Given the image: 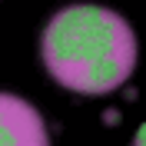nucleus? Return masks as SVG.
Segmentation results:
<instances>
[{"instance_id": "obj_1", "label": "nucleus", "mask_w": 146, "mask_h": 146, "mask_svg": "<svg viewBox=\"0 0 146 146\" xmlns=\"http://www.w3.org/2000/svg\"><path fill=\"white\" fill-rule=\"evenodd\" d=\"M46 73L83 96H103L136 70V33L116 10L70 3L56 10L40 40Z\"/></svg>"}, {"instance_id": "obj_2", "label": "nucleus", "mask_w": 146, "mask_h": 146, "mask_svg": "<svg viewBox=\"0 0 146 146\" xmlns=\"http://www.w3.org/2000/svg\"><path fill=\"white\" fill-rule=\"evenodd\" d=\"M0 146H50L36 106L13 93H0Z\"/></svg>"}, {"instance_id": "obj_3", "label": "nucleus", "mask_w": 146, "mask_h": 146, "mask_svg": "<svg viewBox=\"0 0 146 146\" xmlns=\"http://www.w3.org/2000/svg\"><path fill=\"white\" fill-rule=\"evenodd\" d=\"M103 123L106 126H119V110H106L103 113Z\"/></svg>"}, {"instance_id": "obj_4", "label": "nucleus", "mask_w": 146, "mask_h": 146, "mask_svg": "<svg viewBox=\"0 0 146 146\" xmlns=\"http://www.w3.org/2000/svg\"><path fill=\"white\" fill-rule=\"evenodd\" d=\"M129 146H146V126L136 129V136H133V143H129Z\"/></svg>"}]
</instances>
